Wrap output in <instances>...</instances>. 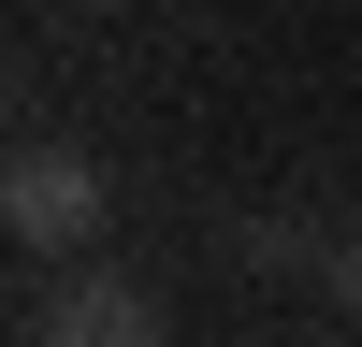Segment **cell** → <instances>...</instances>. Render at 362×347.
I'll use <instances>...</instances> for the list:
<instances>
[{"mask_svg": "<svg viewBox=\"0 0 362 347\" xmlns=\"http://www.w3.org/2000/svg\"><path fill=\"white\" fill-rule=\"evenodd\" d=\"M0 217H15V246H87V231H102V174L44 145V159L0 174Z\"/></svg>", "mask_w": 362, "mask_h": 347, "instance_id": "cell-1", "label": "cell"}, {"mask_svg": "<svg viewBox=\"0 0 362 347\" xmlns=\"http://www.w3.org/2000/svg\"><path fill=\"white\" fill-rule=\"evenodd\" d=\"M29 347H160V304L116 289V275H87V289H58V304L29 318Z\"/></svg>", "mask_w": 362, "mask_h": 347, "instance_id": "cell-2", "label": "cell"}, {"mask_svg": "<svg viewBox=\"0 0 362 347\" xmlns=\"http://www.w3.org/2000/svg\"><path fill=\"white\" fill-rule=\"evenodd\" d=\"M334 304H362V246H334Z\"/></svg>", "mask_w": 362, "mask_h": 347, "instance_id": "cell-3", "label": "cell"}]
</instances>
